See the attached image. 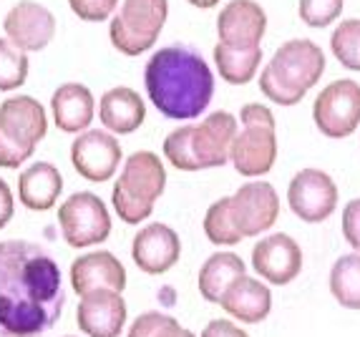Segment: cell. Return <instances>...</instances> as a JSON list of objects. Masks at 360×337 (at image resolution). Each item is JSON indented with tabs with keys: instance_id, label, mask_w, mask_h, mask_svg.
<instances>
[{
	"instance_id": "6da1fadb",
	"label": "cell",
	"mask_w": 360,
	"mask_h": 337,
	"mask_svg": "<svg viewBox=\"0 0 360 337\" xmlns=\"http://www.w3.org/2000/svg\"><path fill=\"white\" fill-rule=\"evenodd\" d=\"M66 308L53 254L36 242H0V337H41Z\"/></svg>"
},
{
	"instance_id": "7a4b0ae2",
	"label": "cell",
	"mask_w": 360,
	"mask_h": 337,
	"mask_svg": "<svg viewBox=\"0 0 360 337\" xmlns=\"http://www.w3.org/2000/svg\"><path fill=\"white\" fill-rule=\"evenodd\" d=\"M144 86L154 109L174 121L202 116L214 96V76L207 60L186 46L156 51L146 63Z\"/></svg>"
},
{
	"instance_id": "3957f363",
	"label": "cell",
	"mask_w": 360,
	"mask_h": 337,
	"mask_svg": "<svg viewBox=\"0 0 360 337\" xmlns=\"http://www.w3.org/2000/svg\"><path fill=\"white\" fill-rule=\"evenodd\" d=\"M240 131V121L229 111H214L202 124L174 128L164 139V157L179 171H205L224 166L229 149Z\"/></svg>"
},
{
	"instance_id": "277c9868",
	"label": "cell",
	"mask_w": 360,
	"mask_h": 337,
	"mask_svg": "<svg viewBox=\"0 0 360 337\" xmlns=\"http://www.w3.org/2000/svg\"><path fill=\"white\" fill-rule=\"evenodd\" d=\"M325 73V53L315 41L292 38L283 43L262 68L259 91L277 106H295L318 86Z\"/></svg>"
},
{
	"instance_id": "5b68a950",
	"label": "cell",
	"mask_w": 360,
	"mask_h": 337,
	"mask_svg": "<svg viewBox=\"0 0 360 337\" xmlns=\"http://www.w3.org/2000/svg\"><path fill=\"white\" fill-rule=\"evenodd\" d=\"M167 189V168L154 151H136L124 161L111 189V204L121 222L141 224L151 217L156 199Z\"/></svg>"
},
{
	"instance_id": "8992f818",
	"label": "cell",
	"mask_w": 360,
	"mask_h": 337,
	"mask_svg": "<svg viewBox=\"0 0 360 337\" xmlns=\"http://www.w3.org/2000/svg\"><path fill=\"white\" fill-rule=\"evenodd\" d=\"M242 128L229 149V161L242 176H264L277 161L275 116L262 103H245L240 111Z\"/></svg>"
},
{
	"instance_id": "52a82bcc",
	"label": "cell",
	"mask_w": 360,
	"mask_h": 337,
	"mask_svg": "<svg viewBox=\"0 0 360 337\" xmlns=\"http://www.w3.org/2000/svg\"><path fill=\"white\" fill-rule=\"evenodd\" d=\"M169 15V0H124L111 18L108 38L124 55H141L154 48Z\"/></svg>"
},
{
	"instance_id": "ba28073f",
	"label": "cell",
	"mask_w": 360,
	"mask_h": 337,
	"mask_svg": "<svg viewBox=\"0 0 360 337\" xmlns=\"http://www.w3.org/2000/svg\"><path fill=\"white\" fill-rule=\"evenodd\" d=\"M58 227L68 247L86 249L101 244L111 234V214L94 192H76L60 204Z\"/></svg>"
},
{
	"instance_id": "9c48e42d",
	"label": "cell",
	"mask_w": 360,
	"mask_h": 337,
	"mask_svg": "<svg viewBox=\"0 0 360 337\" xmlns=\"http://www.w3.org/2000/svg\"><path fill=\"white\" fill-rule=\"evenodd\" d=\"M312 121L328 139H348L360 126V84L340 79L328 84L312 103Z\"/></svg>"
},
{
	"instance_id": "30bf717a",
	"label": "cell",
	"mask_w": 360,
	"mask_h": 337,
	"mask_svg": "<svg viewBox=\"0 0 360 337\" xmlns=\"http://www.w3.org/2000/svg\"><path fill=\"white\" fill-rule=\"evenodd\" d=\"M288 204L297 219L320 224L333 217L338 209V187L323 168H302L290 179Z\"/></svg>"
},
{
	"instance_id": "8fae6325",
	"label": "cell",
	"mask_w": 360,
	"mask_h": 337,
	"mask_svg": "<svg viewBox=\"0 0 360 337\" xmlns=\"http://www.w3.org/2000/svg\"><path fill=\"white\" fill-rule=\"evenodd\" d=\"M229 214L242 239L259 237L275 227L280 217V197L270 181H250L229 197Z\"/></svg>"
},
{
	"instance_id": "7c38bea8",
	"label": "cell",
	"mask_w": 360,
	"mask_h": 337,
	"mask_svg": "<svg viewBox=\"0 0 360 337\" xmlns=\"http://www.w3.org/2000/svg\"><path fill=\"white\" fill-rule=\"evenodd\" d=\"M252 270L267 284L285 287L302 272L300 244L285 232L267 234L252 247Z\"/></svg>"
},
{
	"instance_id": "4fadbf2b",
	"label": "cell",
	"mask_w": 360,
	"mask_h": 337,
	"mask_svg": "<svg viewBox=\"0 0 360 337\" xmlns=\"http://www.w3.org/2000/svg\"><path fill=\"white\" fill-rule=\"evenodd\" d=\"M71 161L84 179L108 181L121 164V146L114 133L86 128L71 144Z\"/></svg>"
},
{
	"instance_id": "5bb4252c",
	"label": "cell",
	"mask_w": 360,
	"mask_h": 337,
	"mask_svg": "<svg viewBox=\"0 0 360 337\" xmlns=\"http://www.w3.org/2000/svg\"><path fill=\"white\" fill-rule=\"evenodd\" d=\"M6 36L20 51H43L56 36L53 13L36 0H20L6 15Z\"/></svg>"
},
{
	"instance_id": "9a60e30c",
	"label": "cell",
	"mask_w": 360,
	"mask_h": 337,
	"mask_svg": "<svg viewBox=\"0 0 360 337\" xmlns=\"http://www.w3.org/2000/svg\"><path fill=\"white\" fill-rule=\"evenodd\" d=\"M267 30V13L255 0H232L217 15V36L229 48H257Z\"/></svg>"
},
{
	"instance_id": "2e32d148",
	"label": "cell",
	"mask_w": 360,
	"mask_h": 337,
	"mask_svg": "<svg viewBox=\"0 0 360 337\" xmlns=\"http://www.w3.org/2000/svg\"><path fill=\"white\" fill-rule=\"evenodd\" d=\"M131 257L134 265L146 275H164L179 262L181 239L169 224L151 222L134 237Z\"/></svg>"
},
{
	"instance_id": "e0dca14e",
	"label": "cell",
	"mask_w": 360,
	"mask_h": 337,
	"mask_svg": "<svg viewBox=\"0 0 360 337\" xmlns=\"http://www.w3.org/2000/svg\"><path fill=\"white\" fill-rule=\"evenodd\" d=\"M127 300L111 289L84 295L76 310V322L86 337H119L127 327Z\"/></svg>"
},
{
	"instance_id": "ac0fdd59",
	"label": "cell",
	"mask_w": 360,
	"mask_h": 337,
	"mask_svg": "<svg viewBox=\"0 0 360 337\" xmlns=\"http://www.w3.org/2000/svg\"><path fill=\"white\" fill-rule=\"evenodd\" d=\"M0 131L18 146L33 149L49 133V116L33 96H13L0 103Z\"/></svg>"
},
{
	"instance_id": "d6986e66",
	"label": "cell",
	"mask_w": 360,
	"mask_h": 337,
	"mask_svg": "<svg viewBox=\"0 0 360 337\" xmlns=\"http://www.w3.org/2000/svg\"><path fill=\"white\" fill-rule=\"evenodd\" d=\"M71 287L78 297L89 295V292H101V289L124 292V287H127V267L121 265V259L116 254L106 252V249L86 252L73 259Z\"/></svg>"
},
{
	"instance_id": "ffe728a7",
	"label": "cell",
	"mask_w": 360,
	"mask_h": 337,
	"mask_svg": "<svg viewBox=\"0 0 360 337\" xmlns=\"http://www.w3.org/2000/svg\"><path fill=\"white\" fill-rule=\"evenodd\" d=\"M217 305H222V310L229 317L240 319L242 325H257L262 319H267L272 310V292L262 279H255L250 275L237 277L224 295L219 297Z\"/></svg>"
},
{
	"instance_id": "44dd1931",
	"label": "cell",
	"mask_w": 360,
	"mask_h": 337,
	"mask_svg": "<svg viewBox=\"0 0 360 337\" xmlns=\"http://www.w3.org/2000/svg\"><path fill=\"white\" fill-rule=\"evenodd\" d=\"M51 111L60 131L84 133L96 116V101L89 86L84 84H63L51 96Z\"/></svg>"
},
{
	"instance_id": "7402d4cb",
	"label": "cell",
	"mask_w": 360,
	"mask_h": 337,
	"mask_svg": "<svg viewBox=\"0 0 360 337\" xmlns=\"http://www.w3.org/2000/svg\"><path fill=\"white\" fill-rule=\"evenodd\" d=\"M96 114L101 119V126L108 128V133L124 136V133H134L144 124L146 103L134 88L116 86V88H108L101 96Z\"/></svg>"
},
{
	"instance_id": "603a6c76",
	"label": "cell",
	"mask_w": 360,
	"mask_h": 337,
	"mask_svg": "<svg viewBox=\"0 0 360 337\" xmlns=\"http://www.w3.org/2000/svg\"><path fill=\"white\" fill-rule=\"evenodd\" d=\"M63 192V176L51 161H36L18 176L20 204L30 211H46L58 201Z\"/></svg>"
},
{
	"instance_id": "cb8c5ba5",
	"label": "cell",
	"mask_w": 360,
	"mask_h": 337,
	"mask_svg": "<svg viewBox=\"0 0 360 337\" xmlns=\"http://www.w3.org/2000/svg\"><path fill=\"white\" fill-rule=\"evenodd\" d=\"M247 275L245 259L234 252H214L212 257H207V262L199 270V295L207 302H219V297L224 295V289L234 282L237 277Z\"/></svg>"
},
{
	"instance_id": "d4e9b609",
	"label": "cell",
	"mask_w": 360,
	"mask_h": 337,
	"mask_svg": "<svg viewBox=\"0 0 360 337\" xmlns=\"http://www.w3.org/2000/svg\"><path fill=\"white\" fill-rule=\"evenodd\" d=\"M262 63V48H229L217 43L214 46V66L227 84L245 86L257 76V68Z\"/></svg>"
},
{
	"instance_id": "484cf974",
	"label": "cell",
	"mask_w": 360,
	"mask_h": 337,
	"mask_svg": "<svg viewBox=\"0 0 360 337\" xmlns=\"http://www.w3.org/2000/svg\"><path fill=\"white\" fill-rule=\"evenodd\" d=\"M328 287L335 302L345 310H360V252L342 254L330 267Z\"/></svg>"
},
{
	"instance_id": "4316f807",
	"label": "cell",
	"mask_w": 360,
	"mask_h": 337,
	"mask_svg": "<svg viewBox=\"0 0 360 337\" xmlns=\"http://www.w3.org/2000/svg\"><path fill=\"white\" fill-rule=\"evenodd\" d=\"M205 234L217 247H234V244L242 242V234L237 232V227L232 222V214H229V197L217 199L214 204L207 209Z\"/></svg>"
},
{
	"instance_id": "83f0119b",
	"label": "cell",
	"mask_w": 360,
	"mask_h": 337,
	"mask_svg": "<svg viewBox=\"0 0 360 337\" xmlns=\"http://www.w3.org/2000/svg\"><path fill=\"white\" fill-rule=\"evenodd\" d=\"M333 55L342 68L360 71V18L342 20L330 36Z\"/></svg>"
},
{
	"instance_id": "f1b7e54d",
	"label": "cell",
	"mask_w": 360,
	"mask_h": 337,
	"mask_svg": "<svg viewBox=\"0 0 360 337\" xmlns=\"http://www.w3.org/2000/svg\"><path fill=\"white\" fill-rule=\"evenodd\" d=\"M28 53L0 38V91H15L28 81Z\"/></svg>"
},
{
	"instance_id": "f546056e",
	"label": "cell",
	"mask_w": 360,
	"mask_h": 337,
	"mask_svg": "<svg viewBox=\"0 0 360 337\" xmlns=\"http://www.w3.org/2000/svg\"><path fill=\"white\" fill-rule=\"evenodd\" d=\"M345 0H300V18L310 28H328L340 18Z\"/></svg>"
},
{
	"instance_id": "4dcf8cb0",
	"label": "cell",
	"mask_w": 360,
	"mask_h": 337,
	"mask_svg": "<svg viewBox=\"0 0 360 337\" xmlns=\"http://www.w3.org/2000/svg\"><path fill=\"white\" fill-rule=\"evenodd\" d=\"M68 6L81 20L101 23L119 8V0H68Z\"/></svg>"
},
{
	"instance_id": "1f68e13d",
	"label": "cell",
	"mask_w": 360,
	"mask_h": 337,
	"mask_svg": "<svg viewBox=\"0 0 360 337\" xmlns=\"http://www.w3.org/2000/svg\"><path fill=\"white\" fill-rule=\"evenodd\" d=\"M342 237L355 252H360V197L342 206Z\"/></svg>"
},
{
	"instance_id": "d6a6232c",
	"label": "cell",
	"mask_w": 360,
	"mask_h": 337,
	"mask_svg": "<svg viewBox=\"0 0 360 337\" xmlns=\"http://www.w3.org/2000/svg\"><path fill=\"white\" fill-rule=\"evenodd\" d=\"M169 317H172V315H167V312L139 315V317L131 322V327H129L127 337H156L159 332H162V327L167 325Z\"/></svg>"
},
{
	"instance_id": "836d02e7",
	"label": "cell",
	"mask_w": 360,
	"mask_h": 337,
	"mask_svg": "<svg viewBox=\"0 0 360 337\" xmlns=\"http://www.w3.org/2000/svg\"><path fill=\"white\" fill-rule=\"evenodd\" d=\"M30 157H33V149L18 146L15 141H11L6 133L0 131V168H18Z\"/></svg>"
},
{
	"instance_id": "e575fe53",
	"label": "cell",
	"mask_w": 360,
	"mask_h": 337,
	"mask_svg": "<svg viewBox=\"0 0 360 337\" xmlns=\"http://www.w3.org/2000/svg\"><path fill=\"white\" fill-rule=\"evenodd\" d=\"M202 337H250L242 327H237L229 319H210L202 330Z\"/></svg>"
},
{
	"instance_id": "d590c367",
	"label": "cell",
	"mask_w": 360,
	"mask_h": 337,
	"mask_svg": "<svg viewBox=\"0 0 360 337\" xmlns=\"http://www.w3.org/2000/svg\"><path fill=\"white\" fill-rule=\"evenodd\" d=\"M13 211H15V199H13V192H11V187H8V181L0 179V229L13 219Z\"/></svg>"
},
{
	"instance_id": "8d00e7d4",
	"label": "cell",
	"mask_w": 360,
	"mask_h": 337,
	"mask_svg": "<svg viewBox=\"0 0 360 337\" xmlns=\"http://www.w3.org/2000/svg\"><path fill=\"white\" fill-rule=\"evenodd\" d=\"M156 337H197L192 330H186V327H181L179 325V319L176 317H169L167 319V325L162 327V332Z\"/></svg>"
},
{
	"instance_id": "74e56055",
	"label": "cell",
	"mask_w": 360,
	"mask_h": 337,
	"mask_svg": "<svg viewBox=\"0 0 360 337\" xmlns=\"http://www.w3.org/2000/svg\"><path fill=\"white\" fill-rule=\"evenodd\" d=\"M189 6H194V8H202V11H207V8H214L217 3H222V0H186Z\"/></svg>"
},
{
	"instance_id": "f35d334b",
	"label": "cell",
	"mask_w": 360,
	"mask_h": 337,
	"mask_svg": "<svg viewBox=\"0 0 360 337\" xmlns=\"http://www.w3.org/2000/svg\"><path fill=\"white\" fill-rule=\"evenodd\" d=\"M63 337H76V335H63Z\"/></svg>"
}]
</instances>
